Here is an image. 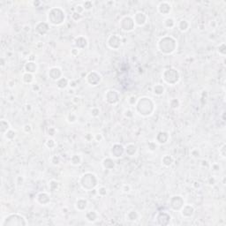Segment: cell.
Listing matches in <instances>:
<instances>
[{
    "label": "cell",
    "mask_w": 226,
    "mask_h": 226,
    "mask_svg": "<svg viewBox=\"0 0 226 226\" xmlns=\"http://www.w3.org/2000/svg\"><path fill=\"white\" fill-rule=\"evenodd\" d=\"M135 109L140 115L143 117H149L155 110V103L151 98L144 96L137 100Z\"/></svg>",
    "instance_id": "1"
},
{
    "label": "cell",
    "mask_w": 226,
    "mask_h": 226,
    "mask_svg": "<svg viewBox=\"0 0 226 226\" xmlns=\"http://www.w3.org/2000/svg\"><path fill=\"white\" fill-rule=\"evenodd\" d=\"M177 46L178 43L176 39L169 36L162 37L157 43V48L159 51L165 55H170L173 53L176 50Z\"/></svg>",
    "instance_id": "2"
},
{
    "label": "cell",
    "mask_w": 226,
    "mask_h": 226,
    "mask_svg": "<svg viewBox=\"0 0 226 226\" xmlns=\"http://www.w3.org/2000/svg\"><path fill=\"white\" fill-rule=\"evenodd\" d=\"M65 12L61 7H52L48 11L47 20L48 22L53 26H59L65 21Z\"/></svg>",
    "instance_id": "3"
},
{
    "label": "cell",
    "mask_w": 226,
    "mask_h": 226,
    "mask_svg": "<svg viewBox=\"0 0 226 226\" xmlns=\"http://www.w3.org/2000/svg\"><path fill=\"white\" fill-rule=\"evenodd\" d=\"M98 180L95 174L91 172L84 173L80 178V186L86 191H91L97 185Z\"/></svg>",
    "instance_id": "4"
},
{
    "label": "cell",
    "mask_w": 226,
    "mask_h": 226,
    "mask_svg": "<svg viewBox=\"0 0 226 226\" xmlns=\"http://www.w3.org/2000/svg\"><path fill=\"white\" fill-rule=\"evenodd\" d=\"M28 222L24 216L19 214H10L8 215L1 223L2 226H25Z\"/></svg>",
    "instance_id": "5"
},
{
    "label": "cell",
    "mask_w": 226,
    "mask_h": 226,
    "mask_svg": "<svg viewBox=\"0 0 226 226\" xmlns=\"http://www.w3.org/2000/svg\"><path fill=\"white\" fill-rule=\"evenodd\" d=\"M163 80L165 83L169 85H175L180 80V74L178 71L175 68H168L165 69L162 74Z\"/></svg>",
    "instance_id": "6"
},
{
    "label": "cell",
    "mask_w": 226,
    "mask_h": 226,
    "mask_svg": "<svg viewBox=\"0 0 226 226\" xmlns=\"http://www.w3.org/2000/svg\"><path fill=\"white\" fill-rule=\"evenodd\" d=\"M119 25H120V28L125 32H130V31L134 30L135 28L134 21L133 17H131V16L123 17L120 21Z\"/></svg>",
    "instance_id": "7"
},
{
    "label": "cell",
    "mask_w": 226,
    "mask_h": 226,
    "mask_svg": "<svg viewBox=\"0 0 226 226\" xmlns=\"http://www.w3.org/2000/svg\"><path fill=\"white\" fill-rule=\"evenodd\" d=\"M184 205H185L184 199L180 195H174L170 200V207L174 211L181 210V208H183Z\"/></svg>",
    "instance_id": "8"
},
{
    "label": "cell",
    "mask_w": 226,
    "mask_h": 226,
    "mask_svg": "<svg viewBox=\"0 0 226 226\" xmlns=\"http://www.w3.org/2000/svg\"><path fill=\"white\" fill-rule=\"evenodd\" d=\"M107 44L112 50H118L122 44V39L119 35H111L107 40Z\"/></svg>",
    "instance_id": "9"
},
{
    "label": "cell",
    "mask_w": 226,
    "mask_h": 226,
    "mask_svg": "<svg viewBox=\"0 0 226 226\" xmlns=\"http://www.w3.org/2000/svg\"><path fill=\"white\" fill-rule=\"evenodd\" d=\"M104 98H105V101L108 103H109V104H115L119 100V92L117 90L109 89V90L106 91Z\"/></svg>",
    "instance_id": "10"
},
{
    "label": "cell",
    "mask_w": 226,
    "mask_h": 226,
    "mask_svg": "<svg viewBox=\"0 0 226 226\" xmlns=\"http://www.w3.org/2000/svg\"><path fill=\"white\" fill-rule=\"evenodd\" d=\"M102 80V76L100 75V73H98L97 72H90L87 75V81L89 85L91 86H96L98 85Z\"/></svg>",
    "instance_id": "11"
},
{
    "label": "cell",
    "mask_w": 226,
    "mask_h": 226,
    "mask_svg": "<svg viewBox=\"0 0 226 226\" xmlns=\"http://www.w3.org/2000/svg\"><path fill=\"white\" fill-rule=\"evenodd\" d=\"M133 19H134V21L135 25H138V26H140V27H142V26H144V25L147 23V21H148V15H147L144 12L140 11V12H137V13L134 14V16L133 17Z\"/></svg>",
    "instance_id": "12"
},
{
    "label": "cell",
    "mask_w": 226,
    "mask_h": 226,
    "mask_svg": "<svg viewBox=\"0 0 226 226\" xmlns=\"http://www.w3.org/2000/svg\"><path fill=\"white\" fill-rule=\"evenodd\" d=\"M171 216L167 212H160L156 215V220L160 225H168L171 222Z\"/></svg>",
    "instance_id": "13"
},
{
    "label": "cell",
    "mask_w": 226,
    "mask_h": 226,
    "mask_svg": "<svg viewBox=\"0 0 226 226\" xmlns=\"http://www.w3.org/2000/svg\"><path fill=\"white\" fill-rule=\"evenodd\" d=\"M171 7L172 6L169 2L163 1V2H160L159 5L157 6V11L162 15H167L171 12Z\"/></svg>",
    "instance_id": "14"
},
{
    "label": "cell",
    "mask_w": 226,
    "mask_h": 226,
    "mask_svg": "<svg viewBox=\"0 0 226 226\" xmlns=\"http://www.w3.org/2000/svg\"><path fill=\"white\" fill-rule=\"evenodd\" d=\"M48 75L51 80L58 81L59 79L62 78V70L59 67H57V66L51 67V68L49 69Z\"/></svg>",
    "instance_id": "15"
},
{
    "label": "cell",
    "mask_w": 226,
    "mask_h": 226,
    "mask_svg": "<svg viewBox=\"0 0 226 226\" xmlns=\"http://www.w3.org/2000/svg\"><path fill=\"white\" fill-rule=\"evenodd\" d=\"M125 153V148L121 144H114L110 149V154L114 157H120Z\"/></svg>",
    "instance_id": "16"
},
{
    "label": "cell",
    "mask_w": 226,
    "mask_h": 226,
    "mask_svg": "<svg viewBox=\"0 0 226 226\" xmlns=\"http://www.w3.org/2000/svg\"><path fill=\"white\" fill-rule=\"evenodd\" d=\"M87 40L84 36H78L74 39V45L78 50H84L87 47Z\"/></svg>",
    "instance_id": "17"
},
{
    "label": "cell",
    "mask_w": 226,
    "mask_h": 226,
    "mask_svg": "<svg viewBox=\"0 0 226 226\" xmlns=\"http://www.w3.org/2000/svg\"><path fill=\"white\" fill-rule=\"evenodd\" d=\"M181 215L185 218H190L194 215V208L192 205H184L181 208Z\"/></svg>",
    "instance_id": "18"
},
{
    "label": "cell",
    "mask_w": 226,
    "mask_h": 226,
    "mask_svg": "<svg viewBox=\"0 0 226 226\" xmlns=\"http://www.w3.org/2000/svg\"><path fill=\"white\" fill-rule=\"evenodd\" d=\"M36 31L41 36H44L49 31V25L46 22H38L36 25Z\"/></svg>",
    "instance_id": "19"
},
{
    "label": "cell",
    "mask_w": 226,
    "mask_h": 226,
    "mask_svg": "<svg viewBox=\"0 0 226 226\" xmlns=\"http://www.w3.org/2000/svg\"><path fill=\"white\" fill-rule=\"evenodd\" d=\"M36 200L41 205H47L50 201V196L47 193H45V192L40 193L37 195V197H36Z\"/></svg>",
    "instance_id": "20"
},
{
    "label": "cell",
    "mask_w": 226,
    "mask_h": 226,
    "mask_svg": "<svg viewBox=\"0 0 226 226\" xmlns=\"http://www.w3.org/2000/svg\"><path fill=\"white\" fill-rule=\"evenodd\" d=\"M169 138H170V134L167 133V132H159L158 134L156 135V141L160 144H165L166 142H168L169 141Z\"/></svg>",
    "instance_id": "21"
},
{
    "label": "cell",
    "mask_w": 226,
    "mask_h": 226,
    "mask_svg": "<svg viewBox=\"0 0 226 226\" xmlns=\"http://www.w3.org/2000/svg\"><path fill=\"white\" fill-rule=\"evenodd\" d=\"M37 64L34 61H28L25 66H24V69L26 71V72H29V73H34L37 71Z\"/></svg>",
    "instance_id": "22"
},
{
    "label": "cell",
    "mask_w": 226,
    "mask_h": 226,
    "mask_svg": "<svg viewBox=\"0 0 226 226\" xmlns=\"http://www.w3.org/2000/svg\"><path fill=\"white\" fill-rule=\"evenodd\" d=\"M102 165L105 170H112L113 168L115 167V162L113 161L111 158L107 157L104 158L102 162Z\"/></svg>",
    "instance_id": "23"
},
{
    "label": "cell",
    "mask_w": 226,
    "mask_h": 226,
    "mask_svg": "<svg viewBox=\"0 0 226 226\" xmlns=\"http://www.w3.org/2000/svg\"><path fill=\"white\" fill-rule=\"evenodd\" d=\"M87 200L83 198L78 199L75 202V208H76V209H78L80 211L84 210L87 208Z\"/></svg>",
    "instance_id": "24"
},
{
    "label": "cell",
    "mask_w": 226,
    "mask_h": 226,
    "mask_svg": "<svg viewBox=\"0 0 226 226\" xmlns=\"http://www.w3.org/2000/svg\"><path fill=\"white\" fill-rule=\"evenodd\" d=\"M125 152H126L128 156H134V155L136 154V152H137V147H136V145H134V144H133V143L127 144V147L125 148Z\"/></svg>",
    "instance_id": "25"
},
{
    "label": "cell",
    "mask_w": 226,
    "mask_h": 226,
    "mask_svg": "<svg viewBox=\"0 0 226 226\" xmlns=\"http://www.w3.org/2000/svg\"><path fill=\"white\" fill-rule=\"evenodd\" d=\"M189 26H190V24H189V22H188L186 20H181V21H179V22L178 23V29H179L181 32H185V31H187L188 28H189Z\"/></svg>",
    "instance_id": "26"
},
{
    "label": "cell",
    "mask_w": 226,
    "mask_h": 226,
    "mask_svg": "<svg viewBox=\"0 0 226 226\" xmlns=\"http://www.w3.org/2000/svg\"><path fill=\"white\" fill-rule=\"evenodd\" d=\"M68 84H69V80L65 77H62L57 81V86L60 89H65L68 86Z\"/></svg>",
    "instance_id": "27"
},
{
    "label": "cell",
    "mask_w": 226,
    "mask_h": 226,
    "mask_svg": "<svg viewBox=\"0 0 226 226\" xmlns=\"http://www.w3.org/2000/svg\"><path fill=\"white\" fill-rule=\"evenodd\" d=\"M153 93L156 95H162L164 93V87L161 84H156L153 87Z\"/></svg>",
    "instance_id": "28"
},
{
    "label": "cell",
    "mask_w": 226,
    "mask_h": 226,
    "mask_svg": "<svg viewBox=\"0 0 226 226\" xmlns=\"http://www.w3.org/2000/svg\"><path fill=\"white\" fill-rule=\"evenodd\" d=\"M162 163L164 166L166 167H169L173 163V157L171 156H169V155H165L163 158H162Z\"/></svg>",
    "instance_id": "29"
},
{
    "label": "cell",
    "mask_w": 226,
    "mask_h": 226,
    "mask_svg": "<svg viewBox=\"0 0 226 226\" xmlns=\"http://www.w3.org/2000/svg\"><path fill=\"white\" fill-rule=\"evenodd\" d=\"M85 217L89 222H95L97 219V214L95 211H87L85 215Z\"/></svg>",
    "instance_id": "30"
},
{
    "label": "cell",
    "mask_w": 226,
    "mask_h": 226,
    "mask_svg": "<svg viewBox=\"0 0 226 226\" xmlns=\"http://www.w3.org/2000/svg\"><path fill=\"white\" fill-rule=\"evenodd\" d=\"M10 129V125L7 121L6 120H1V122H0V130H1V133L3 134H5L8 130Z\"/></svg>",
    "instance_id": "31"
},
{
    "label": "cell",
    "mask_w": 226,
    "mask_h": 226,
    "mask_svg": "<svg viewBox=\"0 0 226 226\" xmlns=\"http://www.w3.org/2000/svg\"><path fill=\"white\" fill-rule=\"evenodd\" d=\"M23 81L27 84H30L33 82L34 80V76H33V73H29V72H25L23 74V78H22Z\"/></svg>",
    "instance_id": "32"
},
{
    "label": "cell",
    "mask_w": 226,
    "mask_h": 226,
    "mask_svg": "<svg viewBox=\"0 0 226 226\" xmlns=\"http://www.w3.org/2000/svg\"><path fill=\"white\" fill-rule=\"evenodd\" d=\"M138 213L134 210H132V211H129L127 215V218L129 220V221H135L137 220L138 218Z\"/></svg>",
    "instance_id": "33"
},
{
    "label": "cell",
    "mask_w": 226,
    "mask_h": 226,
    "mask_svg": "<svg viewBox=\"0 0 226 226\" xmlns=\"http://www.w3.org/2000/svg\"><path fill=\"white\" fill-rule=\"evenodd\" d=\"M71 163L72 165H79L81 163V157L79 155H73L71 157Z\"/></svg>",
    "instance_id": "34"
},
{
    "label": "cell",
    "mask_w": 226,
    "mask_h": 226,
    "mask_svg": "<svg viewBox=\"0 0 226 226\" xmlns=\"http://www.w3.org/2000/svg\"><path fill=\"white\" fill-rule=\"evenodd\" d=\"M163 24L167 28H171L175 26V21L172 18H167V19L164 20Z\"/></svg>",
    "instance_id": "35"
},
{
    "label": "cell",
    "mask_w": 226,
    "mask_h": 226,
    "mask_svg": "<svg viewBox=\"0 0 226 226\" xmlns=\"http://www.w3.org/2000/svg\"><path fill=\"white\" fill-rule=\"evenodd\" d=\"M5 136L7 140H14L15 137H16V132L12 130V129H9L6 134H5Z\"/></svg>",
    "instance_id": "36"
},
{
    "label": "cell",
    "mask_w": 226,
    "mask_h": 226,
    "mask_svg": "<svg viewBox=\"0 0 226 226\" xmlns=\"http://www.w3.org/2000/svg\"><path fill=\"white\" fill-rule=\"evenodd\" d=\"M83 7H84V9L85 10H87V11H89V10H91L92 8H93V2L92 1H85L84 3H83Z\"/></svg>",
    "instance_id": "37"
},
{
    "label": "cell",
    "mask_w": 226,
    "mask_h": 226,
    "mask_svg": "<svg viewBox=\"0 0 226 226\" xmlns=\"http://www.w3.org/2000/svg\"><path fill=\"white\" fill-rule=\"evenodd\" d=\"M49 186H50V189L51 191H56V190L58 188V183L56 180H51V181L50 182Z\"/></svg>",
    "instance_id": "38"
},
{
    "label": "cell",
    "mask_w": 226,
    "mask_h": 226,
    "mask_svg": "<svg viewBox=\"0 0 226 226\" xmlns=\"http://www.w3.org/2000/svg\"><path fill=\"white\" fill-rule=\"evenodd\" d=\"M72 19L74 21L78 22V21H80L82 19V15L80 14H78V13H76V12H74V13L72 14Z\"/></svg>",
    "instance_id": "39"
},
{
    "label": "cell",
    "mask_w": 226,
    "mask_h": 226,
    "mask_svg": "<svg viewBox=\"0 0 226 226\" xmlns=\"http://www.w3.org/2000/svg\"><path fill=\"white\" fill-rule=\"evenodd\" d=\"M171 107L172 109H178L179 107V101L178 99H172L171 101Z\"/></svg>",
    "instance_id": "40"
},
{
    "label": "cell",
    "mask_w": 226,
    "mask_h": 226,
    "mask_svg": "<svg viewBox=\"0 0 226 226\" xmlns=\"http://www.w3.org/2000/svg\"><path fill=\"white\" fill-rule=\"evenodd\" d=\"M218 51L221 55H225L226 53V47H225V43H222L219 45V48H218Z\"/></svg>",
    "instance_id": "41"
},
{
    "label": "cell",
    "mask_w": 226,
    "mask_h": 226,
    "mask_svg": "<svg viewBox=\"0 0 226 226\" xmlns=\"http://www.w3.org/2000/svg\"><path fill=\"white\" fill-rule=\"evenodd\" d=\"M55 145H56V142H55V141H54L53 139H49V140H47V141H46V146H47L49 149L54 148Z\"/></svg>",
    "instance_id": "42"
},
{
    "label": "cell",
    "mask_w": 226,
    "mask_h": 226,
    "mask_svg": "<svg viewBox=\"0 0 226 226\" xmlns=\"http://www.w3.org/2000/svg\"><path fill=\"white\" fill-rule=\"evenodd\" d=\"M97 193H98V194H99L100 196H105V195L107 194V189H106V187H104V186H101V187H99Z\"/></svg>",
    "instance_id": "43"
},
{
    "label": "cell",
    "mask_w": 226,
    "mask_h": 226,
    "mask_svg": "<svg viewBox=\"0 0 226 226\" xmlns=\"http://www.w3.org/2000/svg\"><path fill=\"white\" fill-rule=\"evenodd\" d=\"M67 119H68V121H69L70 123H74V122H76V120H77V117H76L75 114H73V113H70V114L68 115Z\"/></svg>",
    "instance_id": "44"
},
{
    "label": "cell",
    "mask_w": 226,
    "mask_h": 226,
    "mask_svg": "<svg viewBox=\"0 0 226 226\" xmlns=\"http://www.w3.org/2000/svg\"><path fill=\"white\" fill-rule=\"evenodd\" d=\"M225 144L223 143L222 145V147L219 149V154L221 155V156L222 157V158H225V156H226V153H225Z\"/></svg>",
    "instance_id": "45"
},
{
    "label": "cell",
    "mask_w": 226,
    "mask_h": 226,
    "mask_svg": "<svg viewBox=\"0 0 226 226\" xmlns=\"http://www.w3.org/2000/svg\"><path fill=\"white\" fill-rule=\"evenodd\" d=\"M99 114H100V109H98V108H93L92 109H91V115L93 116V117H98L99 116Z\"/></svg>",
    "instance_id": "46"
},
{
    "label": "cell",
    "mask_w": 226,
    "mask_h": 226,
    "mask_svg": "<svg viewBox=\"0 0 226 226\" xmlns=\"http://www.w3.org/2000/svg\"><path fill=\"white\" fill-rule=\"evenodd\" d=\"M84 11H85V9H84V7H83L82 5H78V6H75V12H76V13L81 14Z\"/></svg>",
    "instance_id": "47"
},
{
    "label": "cell",
    "mask_w": 226,
    "mask_h": 226,
    "mask_svg": "<svg viewBox=\"0 0 226 226\" xmlns=\"http://www.w3.org/2000/svg\"><path fill=\"white\" fill-rule=\"evenodd\" d=\"M148 146H149V150H151V151H154V150H156V148H157V146H156V144L155 143V142H149V144H148Z\"/></svg>",
    "instance_id": "48"
},
{
    "label": "cell",
    "mask_w": 226,
    "mask_h": 226,
    "mask_svg": "<svg viewBox=\"0 0 226 226\" xmlns=\"http://www.w3.org/2000/svg\"><path fill=\"white\" fill-rule=\"evenodd\" d=\"M124 115L127 117V118H132L134 116V113L131 109H126L125 112H124Z\"/></svg>",
    "instance_id": "49"
},
{
    "label": "cell",
    "mask_w": 226,
    "mask_h": 226,
    "mask_svg": "<svg viewBox=\"0 0 226 226\" xmlns=\"http://www.w3.org/2000/svg\"><path fill=\"white\" fill-rule=\"evenodd\" d=\"M51 162H52L53 164H58V163H60V159H59L58 156H54L52 157V159H51Z\"/></svg>",
    "instance_id": "50"
},
{
    "label": "cell",
    "mask_w": 226,
    "mask_h": 226,
    "mask_svg": "<svg viewBox=\"0 0 226 226\" xmlns=\"http://www.w3.org/2000/svg\"><path fill=\"white\" fill-rule=\"evenodd\" d=\"M128 102H129L130 104L134 105V104H136V102H137V99H136L135 96H131V97L128 99Z\"/></svg>",
    "instance_id": "51"
},
{
    "label": "cell",
    "mask_w": 226,
    "mask_h": 226,
    "mask_svg": "<svg viewBox=\"0 0 226 226\" xmlns=\"http://www.w3.org/2000/svg\"><path fill=\"white\" fill-rule=\"evenodd\" d=\"M23 129H24V131H25V133H27V134H28V133H30V132H31V130H32V127H31V125H28V124H27V125H25V126H24V127H23Z\"/></svg>",
    "instance_id": "52"
},
{
    "label": "cell",
    "mask_w": 226,
    "mask_h": 226,
    "mask_svg": "<svg viewBox=\"0 0 226 226\" xmlns=\"http://www.w3.org/2000/svg\"><path fill=\"white\" fill-rule=\"evenodd\" d=\"M48 134H49L50 136L53 137L56 134V129L54 127H50V129L48 130Z\"/></svg>",
    "instance_id": "53"
},
{
    "label": "cell",
    "mask_w": 226,
    "mask_h": 226,
    "mask_svg": "<svg viewBox=\"0 0 226 226\" xmlns=\"http://www.w3.org/2000/svg\"><path fill=\"white\" fill-rule=\"evenodd\" d=\"M85 139H86L87 141H91L94 139V137H93V135H92L91 134H87L85 135Z\"/></svg>",
    "instance_id": "54"
},
{
    "label": "cell",
    "mask_w": 226,
    "mask_h": 226,
    "mask_svg": "<svg viewBox=\"0 0 226 226\" xmlns=\"http://www.w3.org/2000/svg\"><path fill=\"white\" fill-rule=\"evenodd\" d=\"M193 186H194L195 188H200V183L199 181H195V182L193 183Z\"/></svg>",
    "instance_id": "55"
},
{
    "label": "cell",
    "mask_w": 226,
    "mask_h": 226,
    "mask_svg": "<svg viewBox=\"0 0 226 226\" xmlns=\"http://www.w3.org/2000/svg\"><path fill=\"white\" fill-rule=\"evenodd\" d=\"M95 138L96 139V141H102V134H97V135H96Z\"/></svg>",
    "instance_id": "56"
},
{
    "label": "cell",
    "mask_w": 226,
    "mask_h": 226,
    "mask_svg": "<svg viewBox=\"0 0 226 226\" xmlns=\"http://www.w3.org/2000/svg\"><path fill=\"white\" fill-rule=\"evenodd\" d=\"M129 190H130V186H129V185H125V189H124V191L127 193V192H129Z\"/></svg>",
    "instance_id": "57"
},
{
    "label": "cell",
    "mask_w": 226,
    "mask_h": 226,
    "mask_svg": "<svg viewBox=\"0 0 226 226\" xmlns=\"http://www.w3.org/2000/svg\"><path fill=\"white\" fill-rule=\"evenodd\" d=\"M36 89H37V90H39V89H40V87H38V85H36V86H33V89H34V90H36Z\"/></svg>",
    "instance_id": "58"
}]
</instances>
